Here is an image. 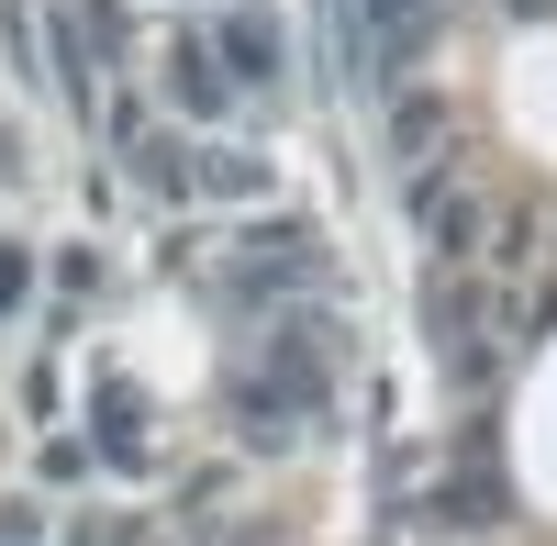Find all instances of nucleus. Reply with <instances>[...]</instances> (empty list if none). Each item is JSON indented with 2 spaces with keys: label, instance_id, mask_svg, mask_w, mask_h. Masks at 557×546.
<instances>
[{
  "label": "nucleus",
  "instance_id": "nucleus-1",
  "mask_svg": "<svg viewBox=\"0 0 557 546\" xmlns=\"http://www.w3.org/2000/svg\"><path fill=\"white\" fill-rule=\"evenodd\" d=\"M235 89H246V78L223 67V45H201V34H178V45H168V101H190V112L212 123L223 101H235Z\"/></svg>",
  "mask_w": 557,
  "mask_h": 546
},
{
  "label": "nucleus",
  "instance_id": "nucleus-2",
  "mask_svg": "<svg viewBox=\"0 0 557 546\" xmlns=\"http://www.w3.org/2000/svg\"><path fill=\"white\" fill-rule=\"evenodd\" d=\"M212 45H223V67H235L246 89H278V67H290V45H278V23H268V12H235Z\"/></svg>",
  "mask_w": 557,
  "mask_h": 546
},
{
  "label": "nucleus",
  "instance_id": "nucleus-3",
  "mask_svg": "<svg viewBox=\"0 0 557 546\" xmlns=\"http://www.w3.org/2000/svg\"><path fill=\"white\" fill-rule=\"evenodd\" d=\"M435 513H446L457 535H491V524H502V480H491V446H469V480H446V491H435Z\"/></svg>",
  "mask_w": 557,
  "mask_h": 546
},
{
  "label": "nucleus",
  "instance_id": "nucleus-4",
  "mask_svg": "<svg viewBox=\"0 0 557 546\" xmlns=\"http://www.w3.org/2000/svg\"><path fill=\"white\" fill-rule=\"evenodd\" d=\"M0 301H23V257L12 246H0Z\"/></svg>",
  "mask_w": 557,
  "mask_h": 546
},
{
  "label": "nucleus",
  "instance_id": "nucleus-5",
  "mask_svg": "<svg viewBox=\"0 0 557 546\" xmlns=\"http://www.w3.org/2000/svg\"><path fill=\"white\" fill-rule=\"evenodd\" d=\"M513 12H535V0H513Z\"/></svg>",
  "mask_w": 557,
  "mask_h": 546
}]
</instances>
